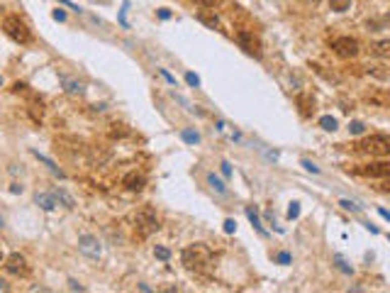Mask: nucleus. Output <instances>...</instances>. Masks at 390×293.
<instances>
[{
    "mask_svg": "<svg viewBox=\"0 0 390 293\" xmlns=\"http://www.w3.org/2000/svg\"><path fill=\"white\" fill-rule=\"evenodd\" d=\"M181 262L188 271H195V274L208 271L210 266H212V249H210L208 244H203V242L188 244V247L181 252Z\"/></svg>",
    "mask_w": 390,
    "mask_h": 293,
    "instance_id": "1",
    "label": "nucleus"
},
{
    "mask_svg": "<svg viewBox=\"0 0 390 293\" xmlns=\"http://www.w3.org/2000/svg\"><path fill=\"white\" fill-rule=\"evenodd\" d=\"M132 223H134V235L141 239L152 237L154 232L161 227L159 225V218H156V213L152 208H139L134 215H132Z\"/></svg>",
    "mask_w": 390,
    "mask_h": 293,
    "instance_id": "2",
    "label": "nucleus"
},
{
    "mask_svg": "<svg viewBox=\"0 0 390 293\" xmlns=\"http://www.w3.org/2000/svg\"><path fill=\"white\" fill-rule=\"evenodd\" d=\"M3 32L17 44H29L32 42V32H29V27L17 17V15H8V17H3Z\"/></svg>",
    "mask_w": 390,
    "mask_h": 293,
    "instance_id": "3",
    "label": "nucleus"
},
{
    "mask_svg": "<svg viewBox=\"0 0 390 293\" xmlns=\"http://www.w3.org/2000/svg\"><path fill=\"white\" fill-rule=\"evenodd\" d=\"M356 149L361 154H371V156H388L390 154V137L388 135H371L356 144Z\"/></svg>",
    "mask_w": 390,
    "mask_h": 293,
    "instance_id": "4",
    "label": "nucleus"
},
{
    "mask_svg": "<svg viewBox=\"0 0 390 293\" xmlns=\"http://www.w3.org/2000/svg\"><path fill=\"white\" fill-rule=\"evenodd\" d=\"M332 49L342 59H354V56H359V52H361V47H359V42L354 37H336L334 42H332Z\"/></svg>",
    "mask_w": 390,
    "mask_h": 293,
    "instance_id": "5",
    "label": "nucleus"
},
{
    "mask_svg": "<svg viewBox=\"0 0 390 293\" xmlns=\"http://www.w3.org/2000/svg\"><path fill=\"white\" fill-rule=\"evenodd\" d=\"M356 174L368 176V179H390V161H371V164H361L354 169Z\"/></svg>",
    "mask_w": 390,
    "mask_h": 293,
    "instance_id": "6",
    "label": "nucleus"
},
{
    "mask_svg": "<svg viewBox=\"0 0 390 293\" xmlns=\"http://www.w3.org/2000/svg\"><path fill=\"white\" fill-rule=\"evenodd\" d=\"M237 42H239V47L247 52V54H251V56H261V42H259V37L254 34V32H249V29H239L237 32Z\"/></svg>",
    "mask_w": 390,
    "mask_h": 293,
    "instance_id": "7",
    "label": "nucleus"
},
{
    "mask_svg": "<svg viewBox=\"0 0 390 293\" xmlns=\"http://www.w3.org/2000/svg\"><path fill=\"white\" fill-rule=\"evenodd\" d=\"M5 271L8 274H13V276H29V264H27V259L20 254V252H13L8 259H5Z\"/></svg>",
    "mask_w": 390,
    "mask_h": 293,
    "instance_id": "8",
    "label": "nucleus"
},
{
    "mask_svg": "<svg viewBox=\"0 0 390 293\" xmlns=\"http://www.w3.org/2000/svg\"><path fill=\"white\" fill-rule=\"evenodd\" d=\"M78 252L85 254V257H90V259H100L103 247H100L98 237H93V235H81L78 237Z\"/></svg>",
    "mask_w": 390,
    "mask_h": 293,
    "instance_id": "9",
    "label": "nucleus"
},
{
    "mask_svg": "<svg viewBox=\"0 0 390 293\" xmlns=\"http://www.w3.org/2000/svg\"><path fill=\"white\" fill-rule=\"evenodd\" d=\"M122 186H125L127 191H132V193H139L141 188L147 186V176L141 171H129V174H125V179H122Z\"/></svg>",
    "mask_w": 390,
    "mask_h": 293,
    "instance_id": "10",
    "label": "nucleus"
},
{
    "mask_svg": "<svg viewBox=\"0 0 390 293\" xmlns=\"http://www.w3.org/2000/svg\"><path fill=\"white\" fill-rule=\"evenodd\" d=\"M61 86H64V91L69 93V96H83L85 93V86L81 81H76V78H69V76H61Z\"/></svg>",
    "mask_w": 390,
    "mask_h": 293,
    "instance_id": "11",
    "label": "nucleus"
},
{
    "mask_svg": "<svg viewBox=\"0 0 390 293\" xmlns=\"http://www.w3.org/2000/svg\"><path fill=\"white\" fill-rule=\"evenodd\" d=\"M295 103H298L303 117H310V115L315 112V100H312V96H307V93H300V96L295 98Z\"/></svg>",
    "mask_w": 390,
    "mask_h": 293,
    "instance_id": "12",
    "label": "nucleus"
},
{
    "mask_svg": "<svg viewBox=\"0 0 390 293\" xmlns=\"http://www.w3.org/2000/svg\"><path fill=\"white\" fill-rule=\"evenodd\" d=\"M363 71H366L368 76L378 78V81H390V69L383 66V64H368V66H363Z\"/></svg>",
    "mask_w": 390,
    "mask_h": 293,
    "instance_id": "13",
    "label": "nucleus"
},
{
    "mask_svg": "<svg viewBox=\"0 0 390 293\" xmlns=\"http://www.w3.org/2000/svg\"><path fill=\"white\" fill-rule=\"evenodd\" d=\"M198 22H203V25L210 29H220V17L212 13V10H208V8L198 13Z\"/></svg>",
    "mask_w": 390,
    "mask_h": 293,
    "instance_id": "14",
    "label": "nucleus"
},
{
    "mask_svg": "<svg viewBox=\"0 0 390 293\" xmlns=\"http://www.w3.org/2000/svg\"><path fill=\"white\" fill-rule=\"evenodd\" d=\"M34 203H37L42 210H46V213H52V210L56 208L54 193H37V195H34Z\"/></svg>",
    "mask_w": 390,
    "mask_h": 293,
    "instance_id": "15",
    "label": "nucleus"
},
{
    "mask_svg": "<svg viewBox=\"0 0 390 293\" xmlns=\"http://www.w3.org/2000/svg\"><path fill=\"white\" fill-rule=\"evenodd\" d=\"M371 54L378 59H390V39H380V42L371 44Z\"/></svg>",
    "mask_w": 390,
    "mask_h": 293,
    "instance_id": "16",
    "label": "nucleus"
},
{
    "mask_svg": "<svg viewBox=\"0 0 390 293\" xmlns=\"http://www.w3.org/2000/svg\"><path fill=\"white\" fill-rule=\"evenodd\" d=\"M32 154H34V156H37V159L42 161L44 166H46V169H49V171H52V174H54V176H59V179H64V176H66V174H64L61 169L56 166V164H54V161H52V159H49V156H44V154H39V152H37V149H32Z\"/></svg>",
    "mask_w": 390,
    "mask_h": 293,
    "instance_id": "17",
    "label": "nucleus"
},
{
    "mask_svg": "<svg viewBox=\"0 0 390 293\" xmlns=\"http://www.w3.org/2000/svg\"><path fill=\"white\" fill-rule=\"evenodd\" d=\"M52 193H54V198L59 200V203H61V205H64V208H69V210H73V208H76V200H73V198H71V195L66 193L64 188H59V186H56V188L52 191Z\"/></svg>",
    "mask_w": 390,
    "mask_h": 293,
    "instance_id": "18",
    "label": "nucleus"
},
{
    "mask_svg": "<svg viewBox=\"0 0 390 293\" xmlns=\"http://www.w3.org/2000/svg\"><path fill=\"white\" fill-rule=\"evenodd\" d=\"M366 100L373 103V105H378V108H388L390 105V91L388 93H366Z\"/></svg>",
    "mask_w": 390,
    "mask_h": 293,
    "instance_id": "19",
    "label": "nucleus"
},
{
    "mask_svg": "<svg viewBox=\"0 0 390 293\" xmlns=\"http://www.w3.org/2000/svg\"><path fill=\"white\" fill-rule=\"evenodd\" d=\"M332 262H334V266L342 271V274H347V276H351V274H354V266L347 264V259H344L342 254H334V257H332Z\"/></svg>",
    "mask_w": 390,
    "mask_h": 293,
    "instance_id": "20",
    "label": "nucleus"
},
{
    "mask_svg": "<svg viewBox=\"0 0 390 293\" xmlns=\"http://www.w3.org/2000/svg\"><path fill=\"white\" fill-rule=\"evenodd\" d=\"M42 112H44L42 100H32V103H29V115H32V120H34V122H39V120H42Z\"/></svg>",
    "mask_w": 390,
    "mask_h": 293,
    "instance_id": "21",
    "label": "nucleus"
},
{
    "mask_svg": "<svg viewBox=\"0 0 390 293\" xmlns=\"http://www.w3.org/2000/svg\"><path fill=\"white\" fill-rule=\"evenodd\" d=\"M247 218H249L251 225L259 230V235H266V230H264V225H261V220H259V215H256V210H254V208H247Z\"/></svg>",
    "mask_w": 390,
    "mask_h": 293,
    "instance_id": "22",
    "label": "nucleus"
},
{
    "mask_svg": "<svg viewBox=\"0 0 390 293\" xmlns=\"http://www.w3.org/2000/svg\"><path fill=\"white\" fill-rule=\"evenodd\" d=\"M329 8L334 13H347L349 8H351V0H329Z\"/></svg>",
    "mask_w": 390,
    "mask_h": 293,
    "instance_id": "23",
    "label": "nucleus"
},
{
    "mask_svg": "<svg viewBox=\"0 0 390 293\" xmlns=\"http://www.w3.org/2000/svg\"><path fill=\"white\" fill-rule=\"evenodd\" d=\"M320 127H322V130H327V132H334V130H336V120L332 117V115H324V117H320Z\"/></svg>",
    "mask_w": 390,
    "mask_h": 293,
    "instance_id": "24",
    "label": "nucleus"
},
{
    "mask_svg": "<svg viewBox=\"0 0 390 293\" xmlns=\"http://www.w3.org/2000/svg\"><path fill=\"white\" fill-rule=\"evenodd\" d=\"M208 181H210V186H212V188H215V191H217V193H227V186H224L222 181H220V179H217V176H215V174H210L208 176Z\"/></svg>",
    "mask_w": 390,
    "mask_h": 293,
    "instance_id": "25",
    "label": "nucleus"
},
{
    "mask_svg": "<svg viewBox=\"0 0 390 293\" xmlns=\"http://www.w3.org/2000/svg\"><path fill=\"white\" fill-rule=\"evenodd\" d=\"M181 140L188 142V144H198V142H200V135H198V132H193V130H183Z\"/></svg>",
    "mask_w": 390,
    "mask_h": 293,
    "instance_id": "26",
    "label": "nucleus"
},
{
    "mask_svg": "<svg viewBox=\"0 0 390 293\" xmlns=\"http://www.w3.org/2000/svg\"><path fill=\"white\" fill-rule=\"evenodd\" d=\"M312 69L317 71V73H320V76H324V78H327V81H332V83H339V76H336V73H327V71L322 69V66H317V64H312Z\"/></svg>",
    "mask_w": 390,
    "mask_h": 293,
    "instance_id": "27",
    "label": "nucleus"
},
{
    "mask_svg": "<svg viewBox=\"0 0 390 293\" xmlns=\"http://www.w3.org/2000/svg\"><path fill=\"white\" fill-rule=\"evenodd\" d=\"M154 257L161 259V262H168L171 259V249H166V247H154Z\"/></svg>",
    "mask_w": 390,
    "mask_h": 293,
    "instance_id": "28",
    "label": "nucleus"
},
{
    "mask_svg": "<svg viewBox=\"0 0 390 293\" xmlns=\"http://www.w3.org/2000/svg\"><path fill=\"white\" fill-rule=\"evenodd\" d=\"M363 130H366V125H363V122H359V120L349 125V132H351V135H363Z\"/></svg>",
    "mask_w": 390,
    "mask_h": 293,
    "instance_id": "29",
    "label": "nucleus"
},
{
    "mask_svg": "<svg viewBox=\"0 0 390 293\" xmlns=\"http://www.w3.org/2000/svg\"><path fill=\"white\" fill-rule=\"evenodd\" d=\"M339 205H342L344 210H351V213H359V210H361L356 203H351V200H347V198H344V200H339Z\"/></svg>",
    "mask_w": 390,
    "mask_h": 293,
    "instance_id": "30",
    "label": "nucleus"
},
{
    "mask_svg": "<svg viewBox=\"0 0 390 293\" xmlns=\"http://www.w3.org/2000/svg\"><path fill=\"white\" fill-rule=\"evenodd\" d=\"M185 81H188V86H193V88H198V86H200V78H198L195 73H190V71L185 73Z\"/></svg>",
    "mask_w": 390,
    "mask_h": 293,
    "instance_id": "31",
    "label": "nucleus"
},
{
    "mask_svg": "<svg viewBox=\"0 0 390 293\" xmlns=\"http://www.w3.org/2000/svg\"><path fill=\"white\" fill-rule=\"evenodd\" d=\"M234 230H237V223H234L232 218H229V220H224V232H227V235H232Z\"/></svg>",
    "mask_w": 390,
    "mask_h": 293,
    "instance_id": "32",
    "label": "nucleus"
},
{
    "mask_svg": "<svg viewBox=\"0 0 390 293\" xmlns=\"http://www.w3.org/2000/svg\"><path fill=\"white\" fill-rule=\"evenodd\" d=\"M300 215V205L298 203H292L290 208H288V218H298Z\"/></svg>",
    "mask_w": 390,
    "mask_h": 293,
    "instance_id": "33",
    "label": "nucleus"
},
{
    "mask_svg": "<svg viewBox=\"0 0 390 293\" xmlns=\"http://www.w3.org/2000/svg\"><path fill=\"white\" fill-rule=\"evenodd\" d=\"M69 288H71V291H85V288L76 279H69Z\"/></svg>",
    "mask_w": 390,
    "mask_h": 293,
    "instance_id": "34",
    "label": "nucleus"
},
{
    "mask_svg": "<svg viewBox=\"0 0 390 293\" xmlns=\"http://www.w3.org/2000/svg\"><path fill=\"white\" fill-rule=\"evenodd\" d=\"M276 259H278L280 264H290V254H288V252H280V254L276 257Z\"/></svg>",
    "mask_w": 390,
    "mask_h": 293,
    "instance_id": "35",
    "label": "nucleus"
},
{
    "mask_svg": "<svg viewBox=\"0 0 390 293\" xmlns=\"http://www.w3.org/2000/svg\"><path fill=\"white\" fill-rule=\"evenodd\" d=\"M195 3H198V5H203V8H215L220 0H195Z\"/></svg>",
    "mask_w": 390,
    "mask_h": 293,
    "instance_id": "36",
    "label": "nucleus"
},
{
    "mask_svg": "<svg viewBox=\"0 0 390 293\" xmlns=\"http://www.w3.org/2000/svg\"><path fill=\"white\" fill-rule=\"evenodd\" d=\"M303 166H305L307 171H312V174H320V166H315V164H312V161H307V159L303 161Z\"/></svg>",
    "mask_w": 390,
    "mask_h": 293,
    "instance_id": "37",
    "label": "nucleus"
},
{
    "mask_svg": "<svg viewBox=\"0 0 390 293\" xmlns=\"http://www.w3.org/2000/svg\"><path fill=\"white\" fill-rule=\"evenodd\" d=\"M54 20L64 22V20H66V13H64V10H54Z\"/></svg>",
    "mask_w": 390,
    "mask_h": 293,
    "instance_id": "38",
    "label": "nucleus"
},
{
    "mask_svg": "<svg viewBox=\"0 0 390 293\" xmlns=\"http://www.w3.org/2000/svg\"><path fill=\"white\" fill-rule=\"evenodd\" d=\"M220 166H222V174H224V176H232V166H229L227 161H222Z\"/></svg>",
    "mask_w": 390,
    "mask_h": 293,
    "instance_id": "39",
    "label": "nucleus"
},
{
    "mask_svg": "<svg viewBox=\"0 0 390 293\" xmlns=\"http://www.w3.org/2000/svg\"><path fill=\"white\" fill-rule=\"evenodd\" d=\"M13 91H15V93H25V91H27V86H25V83H15Z\"/></svg>",
    "mask_w": 390,
    "mask_h": 293,
    "instance_id": "40",
    "label": "nucleus"
},
{
    "mask_svg": "<svg viewBox=\"0 0 390 293\" xmlns=\"http://www.w3.org/2000/svg\"><path fill=\"white\" fill-rule=\"evenodd\" d=\"M161 76H164V78H166V81H171V83H176V78H173V76H171V73H168V71H164V69H161Z\"/></svg>",
    "mask_w": 390,
    "mask_h": 293,
    "instance_id": "41",
    "label": "nucleus"
},
{
    "mask_svg": "<svg viewBox=\"0 0 390 293\" xmlns=\"http://www.w3.org/2000/svg\"><path fill=\"white\" fill-rule=\"evenodd\" d=\"M0 291H10V283L5 279H0Z\"/></svg>",
    "mask_w": 390,
    "mask_h": 293,
    "instance_id": "42",
    "label": "nucleus"
},
{
    "mask_svg": "<svg viewBox=\"0 0 390 293\" xmlns=\"http://www.w3.org/2000/svg\"><path fill=\"white\" fill-rule=\"evenodd\" d=\"M10 191H13V193H22V186H20V183H13Z\"/></svg>",
    "mask_w": 390,
    "mask_h": 293,
    "instance_id": "43",
    "label": "nucleus"
},
{
    "mask_svg": "<svg viewBox=\"0 0 390 293\" xmlns=\"http://www.w3.org/2000/svg\"><path fill=\"white\" fill-rule=\"evenodd\" d=\"M378 213H380V218H383V220H388V223H390V213H388V210H383V208H380Z\"/></svg>",
    "mask_w": 390,
    "mask_h": 293,
    "instance_id": "44",
    "label": "nucleus"
},
{
    "mask_svg": "<svg viewBox=\"0 0 390 293\" xmlns=\"http://www.w3.org/2000/svg\"><path fill=\"white\" fill-rule=\"evenodd\" d=\"M159 17H161V20H168V17H171V13H168V10H159Z\"/></svg>",
    "mask_w": 390,
    "mask_h": 293,
    "instance_id": "45",
    "label": "nucleus"
},
{
    "mask_svg": "<svg viewBox=\"0 0 390 293\" xmlns=\"http://www.w3.org/2000/svg\"><path fill=\"white\" fill-rule=\"evenodd\" d=\"M383 188H385V191L390 193V181H385V183H383Z\"/></svg>",
    "mask_w": 390,
    "mask_h": 293,
    "instance_id": "46",
    "label": "nucleus"
},
{
    "mask_svg": "<svg viewBox=\"0 0 390 293\" xmlns=\"http://www.w3.org/2000/svg\"><path fill=\"white\" fill-rule=\"evenodd\" d=\"M307 3H320V0H307Z\"/></svg>",
    "mask_w": 390,
    "mask_h": 293,
    "instance_id": "47",
    "label": "nucleus"
},
{
    "mask_svg": "<svg viewBox=\"0 0 390 293\" xmlns=\"http://www.w3.org/2000/svg\"><path fill=\"white\" fill-rule=\"evenodd\" d=\"M0 86H3V78H0Z\"/></svg>",
    "mask_w": 390,
    "mask_h": 293,
    "instance_id": "48",
    "label": "nucleus"
},
{
    "mask_svg": "<svg viewBox=\"0 0 390 293\" xmlns=\"http://www.w3.org/2000/svg\"><path fill=\"white\" fill-rule=\"evenodd\" d=\"M0 15H3V8H0Z\"/></svg>",
    "mask_w": 390,
    "mask_h": 293,
    "instance_id": "49",
    "label": "nucleus"
}]
</instances>
